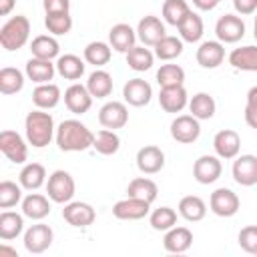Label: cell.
<instances>
[{
  "mask_svg": "<svg viewBox=\"0 0 257 257\" xmlns=\"http://www.w3.org/2000/svg\"><path fill=\"white\" fill-rule=\"evenodd\" d=\"M189 12H191V8L185 0H165L163 2V18L171 26L179 28V24L187 18Z\"/></svg>",
  "mask_w": 257,
  "mask_h": 257,
  "instance_id": "74e56055",
  "label": "cell"
},
{
  "mask_svg": "<svg viewBox=\"0 0 257 257\" xmlns=\"http://www.w3.org/2000/svg\"><path fill=\"white\" fill-rule=\"evenodd\" d=\"M62 219L72 225V227H88L94 223L96 213L92 209V205L82 203V201H70L64 205L62 209Z\"/></svg>",
  "mask_w": 257,
  "mask_h": 257,
  "instance_id": "5bb4252c",
  "label": "cell"
},
{
  "mask_svg": "<svg viewBox=\"0 0 257 257\" xmlns=\"http://www.w3.org/2000/svg\"><path fill=\"white\" fill-rule=\"evenodd\" d=\"M24 229V219L22 215L14 211H2L0 213V239L10 241L16 239Z\"/></svg>",
  "mask_w": 257,
  "mask_h": 257,
  "instance_id": "e575fe53",
  "label": "cell"
},
{
  "mask_svg": "<svg viewBox=\"0 0 257 257\" xmlns=\"http://www.w3.org/2000/svg\"><path fill=\"white\" fill-rule=\"evenodd\" d=\"M0 151L4 157L16 165H22L28 159V147L24 139L16 131H2L0 133Z\"/></svg>",
  "mask_w": 257,
  "mask_h": 257,
  "instance_id": "8992f818",
  "label": "cell"
},
{
  "mask_svg": "<svg viewBox=\"0 0 257 257\" xmlns=\"http://www.w3.org/2000/svg\"><path fill=\"white\" fill-rule=\"evenodd\" d=\"M126 195L128 197H137V199H143V201H149L153 203L159 195V187L153 179H147V177H137L128 183L126 187Z\"/></svg>",
  "mask_w": 257,
  "mask_h": 257,
  "instance_id": "f546056e",
  "label": "cell"
},
{
  "mask_svg": "<svg viewBox=\"0 0 257 257\" xmlns=\"http://www.w3.org/2000/svg\"><path fill=\"white\" fill-rule=\"evenodd\" d=\"M149 209H151L149 201H143V199H137V197H126V199H120V201L114 203L112 215L116 219H122V221H137V219L147 217Z\"/></svg>",
  "mask_w": 257,
  "mask_h": 257,
  "instance_id": "4fadbf2b",
  "label": "cell"
},
{
  "mask_svg": "<svg viewBox=\"0 0 257 257\" xmlns=\"http://www.w3.org/2000/svg\"><path fill=\"white\" fill-rule=\"evenodd\" d=\"M183 54V40L177 36H163L157 44H155V56L161 60H173L177 56Z\"/></svg>",
  "mask_w": 257,
  "mask_h": 257,
  "instance_id": "ab89813d",
  "label": "cell"
},
{
  "mask_svg": "<svg viewBox=\"0 0 257 257\" xmlns=\"http://www.w3.org/2000/svg\"><path fill=\"white\" fill-rule=\"evenodd\" d=\"M24 86V74L18 68L4 66L0 70V92L2 94H16Z\"/></svg>",
  "mask_w": 257,
  "mask_h": 257,
  "instance_id": "8d00e7d4",
  "label": "cell"
},
{
  "mask_svg": "<svg viewBox=\"0 0 257 257\" xmlns=\"http://www.w3.org/2000/svg\"><path fill=\"white\" fill-rule=\"evenodd\" d=\"M110 54H112V52H110V46H108L106 42H100V40L88 42L86 48H84V60H86L88 64L96 66V68L104 66V64L110 60Z\"/></svg>",
  "mask_w": 257,
  "mask_h": 257,
  "instance_id": "60d3db41",
  "label": "cell"
},
{
  "mask_svg": "<svg viewBox=\"0 0 257 257\" xmlns=\"http://www.w3.org/2000/svg\"><path fill=\"white\" fill-rule=\"evenodd\" d=\"M94 133L76 118L62 120L56 128V145L64 153H80L92 147Z\"/></svg>",
  "mask_w": 257,
  "mask_h": 257,
  "instance_id": "6da1fadb",
  "label": "cell"
},
{
  "mask_svg": "<svg viewBox=\"0 0 257 257\" xmlns=\"http://www.w3.org/2000/svg\"><path fill=\"white\" fill-rule=\"evenodd\" d=\"M163 245L169 253H185L193 245V233L187 227H177L175 225L169 231H165Z\"/></svg>",
  "mask_w": 257,
  "mask_h": 257,
  "instance_id": "7402d4cb",
  "label": "cell"
},
{
  "mask_svg": "<svg viewBox=\"0 0 257 257\" xmlns=\"http://www.w3.org/2000/svg\"><path fill=\"white\" fill-rule=\"evenodd\" d=\"M215 108H217L215 98L211 94H207V92H197L189 100V110L199 120H209L215 114Z\"/></svg>",
  "mask_w": 257,
  "mask_h": 257,
  "instance_id": "d6a6232c",
  "label": "cell"
},
{
  "mask_svg": "<svg viewBox=\"0 0 257 257\" xmlns=\"http://www.w3.org/2000/svg\"><path fill=\"white\" fill-rule=\"evenodd\" d=\"M74 191H76V185H74L72 175L62 169L54 171L46 181V193L52 203H64V205L70 203L74 197Z\"/></svg>",
  "mask_w": 257,
  "mask_h": 257,
  "instance_id": "277c9868",
  "label": "cell"
},
{
  "mask_svg": "<svg viewBox=\"0 0 257 257\" xmlns=\"http://www.w3.org/2000/svg\"><path fill=\"white\" fill-rule=\"evenodd\" d=\"M253 36H255V40H257V16H255V24H253Z\"/></svg>",
  "mask_w": 257,
  "mask_h": 257,
  "instance_id": "11a10c76",
  "label": "cell"
},
{
  "mask_svg": "<svg viewBox=\"0 0 257 257\" xmlns=\"http://www.w3.org/2000/svg\"><path fill=\"white\" fill-rule=\"evenodd\" d=\"M239 247L251 255H257V225H247L239 231Z\"/></svg>",
  "mask_w": 257,
  "mask_h": 257,
  "instance_id": "7dc6e473",
  "label": "cell"
},
{
  "mask_svg": "<svg viewBox=\"0 0 257 257\" xmlns=\"http://www.w3.org/2000/svg\"><path fill=\"white\" fill-rule=\"evenodd\" d=\"M209 207L211 211L217 215V217H233L239 207H241V201L237 197V193H233L231 189H215L209 197Z\"/></svg>",
  "mask_w": 257,
  "mask_h": 257,
  "instance_id": "5b68a950",
  "label": "cell"
},
{
  "mask_svg": "<svg viewBox=\"0 0 257 257\" xmlns=\"http://www.w3.org/2000/svg\"><path fill=\"white\" fill-rule=\"evenodd\" d=\"M199 135H201V124H199V118H195L193 114H179L171 122V137L177 143H183V145L195 143Z\"/></svg>",
  "mask_w": 257,
  "mask_h": 257,
  "instance_id": "ba28073f",
  "label": "cell"
},
{
  "mask_svg": "<svg viewBox=\"0 0 257 257\" xmlns=\"http://www.w3.org/2000/svg\"><path fill=\"white\" fill-rule=\"evenodd\" d=\"M137 167L145 175H155L165 167V153L155 145H147L137 153Z\"/></svg>",
  "mask_w": 257,
  "mask_h": 257,
  "instance_id": "ac0fdd59",
  "label": "cell"
},
{
  "mask_svg": "<svg viewBox=\"0 0 257 257\" xmlns=\"http://www.w3.org/2000/svg\"><path fill=\"white\" fill-rule=\"evenodd\" d=\"M98 122L104 126V128H122L126 122H128V108L124 102H118V100H110L106 104L100 106L98 110Z\"/></svg>",
  "mask_w": 257,
  "mask_h": 257,
  "instance_id": "8fae6325",
  "label": "cell"
},
{
  "mask_svg": "<svg viewBox=\"0 0 257 257\" xmlns=\"http://www.w3.org/2000/svg\"><path fill=\"white\" fill-rule=\"evenodd\" d=\"M30 52L34 58H42V60H52L58 56L60 52V44L54 36L48 34H40L30 42Z\"/></svg>",
  "mask_w": 257,
  "mask_h": 257,
  "instance_id": "83f0119b",
  "label": "cell"
},
{
  "mask_svg": "<svg viewBox=\"0 0 257 257\" xmlns=\"http://www.w3.org/2000/svg\"><path fill=\"white\" fill-rule=\"evenodd\" d=\"M193 4H195L199 10H213V8L219 4V0H193Z\"/></svg>",
  "mask_w": 257,
  "mask_h": 257,
  "instance_id": "816d5d0a",
  "label": "cell"
},
{
  "mask_svg": "<svg viewBox=\"0 0 257 257\" xmlns=\"http://www.w3.org/2000/svg\"><path fill=\"white\" fill-rule=\"evenodd\" d=\"M229 64L237 70L257 72V46H239L229 54Z\"/></svg>",
  "mask_w": 257,
  "mask_h": 257,
  "instance_id": "cb8c5ba5",
  "label": "cell"
},
{
  "mask_svg": "<svg viewBox=\"0 0 257 257\" xmlns=\"http://www.w3.org/2000/svg\"><path fill=\"white\" fill-rule=\"evenodd\" d=\"M18 181H20V185H22L24 189L36 191V189H40V187L44 185V181H46V169H44L40 163H28V165H24V169L20 171Z\"/></svg>",
  "mask_w": 257,
  "mask_h": 257,
  "instance_id": "f1b7e54d",
  "label": "cell"
},
{
  "mask_svg": "<svg viewBox=\"0 0 257 257\" xmlns=\"http://www.w3.org/2000/svg\"><path fill=\"white\" fill-rule=\"evenodd\" d=\"M52 239H54V233L48 225L44 223H36V225H30L24 233V247L28 253H44L50 245H52Z\"/></svg>",
  "mask_w": 257,
  "mask_h": 257,
  "instance_id": "52a82bcc",
  "label": "cell"
},
{
  "mask_svg": "<svg viewBox=\"0 0 257 257\" xmlns=\"http://www.w3.org/2000/svg\"><path fill=\"white\" fill-rule=\"evenodd\" d=\"M44 12L52 14V12H68L70 10V0H44L42 2Z\"/></svg>",
  "mask_w": 257,
  "mask_h": 257,
  "instance_id": "681fc988",
  "label": "cell"
},
{
  "mask_svg": "<svg viewBox=\"0 0 257 257\" xmlns=\"http://www.w3.org/2000/svg\"><path fill=\"white\" fill-rule=\"evenodd\" d=\"M92 98H94V96L88 92L86 84L74 82V84H70V86L64 90V104H66V108H68L70 112H74V114H84V112H88V108L92 106Z\"/></svg>",
  "mask_w": 257,
  "mask_h": 257,
  "instance_id": "9a60e30c",
  "label": "cell"
},
{
  "mask_svg": "<svg viewBox=\"0 0 257 257\" xmlns=\"http://www.w3.org/2000/svg\"><path fill=\"white\" fill-rule=\"evenodd\" d=\"M233 8L239 14H253L257 10V0H233Z\"/></svg>",
  "mask_w": 257,
  "mask_h": 257,
  "instance_id": "f907efd6",
  "label": "cell"
},
{
  "mask_svg": "<svg viewBox=\"0 0 257 257\" xmlns=\"http://www.w3.org/2000/svg\"><path fill=\"white\" fill-rule=\"evenodd\" d=\"M215 34L219 42H239L245 36V22L235 14H225L215 24Z\"/></svg>",
  "mask_w": 257,
  "mask_h": 257,
  "instance_id": "30bf717a",
  "label": "cell"
},
{
  "mask_svg": "<svg viewBox=\"0 0 257 257\" xmlns=\"http://www.w3.org/2000/svg\"><path fill=\"white\" fill-rule=\"evenodd\" d=\"M195 56H197V62L203 68H217L225 60L223 42H219V40H205L197 48V54Z\"/></svg>",
  "mask_w": 257,
  "mask_h": 257,
  "instance_id": "44dd1931",
  "label": "cell"
},
{
  "mask_svg": "<svg viewBox=\"0 0 257 257\" xmlns=\"http://www.w3.org/2000/svg\"><path fill=\"white\" fill-rule=\"evenodd\" d=\"M50 213V203L44 195L40 193H30L22 199V215L32 219V221H40Z\"/></svg>",
  "mask_w": 257,
  "mask_h": 257,
  "instance_id": "484cf974",
  "label": "cell"
},
{
  "mask_svg": "<svg viewBox=\"0 0 257 257\" xmlns=\"http://www.w3.org/2000/svg\"><path fill=\"white\" fill-rule=\"evenodd\" d=\"M44 26H46L48 32H52L54 36L68 34L70 28H72V16H70L68 12H52V14H46Z\"/></svg>",
  "mask_w": 257,
  "mask_h": 257,
  "instance_id": "f6af8a7d",
  "label": "cell"
},
{
  "mask_svg": "<svg viewBox=\"0 0 257 257\" xmlns=\"http://www.w3.org/2000/svg\"><path fill=\"white\" fill-rule=\"evenodd\" d=\"M86 88L92 96L96 98H104L112 92V76L106 72V70H100L96 68L94 72H90L88 80H86Z\"/></svg>",
  "mask_w": 257,
  "mask_h": 257,
  "instance_id": "836d02e7",
  "label": "cell"
},
{
  "mask_svg": "<svg viewBox=\"0 0 257 257\" xmlns=\"http://www.w3.org/2000/svg\"><path fill=\"white\" fill-rule=\"evenodd\" d=\"M245 122H247L251 128H257V86H251L249 92H247Z\"/></svg>",
  "mask_w": 257,
  "mask_h": 257,
  "instance_id": "c3c4849f",
  "label": "cell"
},
{
  "mask_svg": "<svg viewBox=\"0 0 257 257\" xmlns=\"http://www.w3.org/2000/svg\"><path fill=\"white\" fill-rule=\"evenodd\" d=\"M24 133H26L28 145H32L34 149L46 147L54 137V118H52V114L44 112L42 108L30 110L26 114V120H24Z\"/></svg>",
  "mask_w": 257,
  "mask_h": 257,
  "instance_id": "7a4b0ae2",
  "label": "cell"
},
{
  "mask_svg": "<svg viewBox=\"0 0 257 257\" xmlns=\"http://www.w3.org/2000/svg\"><path fill=\"white\" fill-rule=\"evenodd\" d=\"M108 42H110V46L116 50V52H128L133 46H135V42H137V30H133L128 24H124V22H118V24H114L112 28H110V32H108Z\"/></svg>",
  "mask_w": 257,
  "mask_h": 257,
  "instance_id": "603a6c76",
  "label": "cell"
},
{
  "mask_svg": "<svg viewBox=\"0 0 257 257\" xmlns=\"http://www.w3.org/2000/svg\"><path fill=\"white\" fill-rule=\"evenodd\" d=\"M14 8V0H0V14L6 16Z\"/></svg>",
  "mask_w": 257,
  "mask_h": 257,
  "instance_id": "f5cc1de1",
  "label": "cell"
},
{
  "mask_svg": "<svg viewBox=\"0 0 257 257\" xmlns=\"http://www.w3.org/2000/svg\"><path fill=\"white\" fill-rule=\"evenodd\" d=\"M233 179L241 187H253L257 185V157L255 155H241L235 157L231 167Z\"/></svg>",
  "mask_w": 257,
  "mask_h": 257,
  "instance_id": "9c48e42d",
  "label": "cell"
},
{
  "mask_svg": "<svg viewBox=\"0 0 257 257\" xmlns=\"http://www.w3.org/2000/svg\"><path fill=\"white\" fill-rule=\"evenodd\" d=\"M213 149L217 153L219 159H235L239 155V149H241V137L237 131L233 128H223L215 135L213 139Z\"/></svg>",
  "mask_w": 257,
  "mask_h": 257,
  "instance_id": "2e32d148",
  "label": "cell"
},
{
  "mask_svg": "<svg viewBox=\"0 0 257 257\" xmlns=\"http://www.w3.org/2000/svg\"><path fill=\"white\" fill-rule=\"evenodd\" d=\"M4 253H8V255H12V257H16V249H10V247H0V255H4Z\"/></svg>",
  "mask_w": 257,
  "mask_h": 257,
  "instance_id": "db71d44e",
  "label": "cell"
},
{
  "mask_svg": "<svg viewBox=\"0 0 257 257\" xmlns=\"http://www.w3.org/2000/svg\"><path fill=\"white\" fill-rule=\"evenodd\" d=\"M56 72L66 80H78L84 74V62L76 54H62L56 60Z\"/></svg>",
  "mask_w": 257,
  "mask_h": 257,
  "instance_id": "1f68e13d",
  "label": "cell"
},
{
  "mask_svg": "<svg viewBox=\"0 0 257 257\" xmlns=\"http://www.w3.org/2000/svg\"><path fill=\"white\" fill-rule=\"evenodd\" d=\"M221 173H223V165H221L219 157H213V155H203L193 165V177L201 185L215 183L221 177Z\"/></svg>",
  "mask_w": 257,
  "mask_h": 257,
  "instance_id": "7c38bea8",
  "label": "cell"
},
{
  "mask_svg": "<svg viewBox=\"0 0 257 257\" xmlns=\"http://www.w3.org/2000/svg\"><path fill=\"white\" fill-rule=\"evenodd\" d=\"M219 2H221V0H219Z\"/></svg>",
  "mask_w": 257,
  "mask_h": 257,
  "instance_id": "9f6ffc18",
  "label": "cell"
},
{
  "mask_svg": "<svg viewBox=\"0 0 257 257\" xmlns=\"http://www.w3.org/2000/svg\"><path fill=\"white\" fill-rule=\"evenodd\" d=\"M159 104L165 112H181L189 104V96L183 84L179 86H165L159 92Z\"/></svg>",
  "mask_w": 257,
  "mask_h": 257,
  "instance_id": "ffe728a7",
  "label": "cell"
},
{
  "mask_svg": "<svg viewBox=\"0 0 257 257\" xmlns=\"http://www.w3.org/2000/svg\"><path fill=\"white\" fill-rule=\"evenodd\" d=\"M149 223L155 231H169L171 227L177 225V211L171 207H159L151 213Z\"/></svg>",
  "mask_w": 257,
  "mask_h": 257,
  "instance_id": "ee69618b",
  "label": "cell"
},
{
  "mask_svg": "<svg viewBox=\"0 0 257 257\" xmlns=\"http://www.w3.org/2000/svg\"><path fill=\"white\" fill-rule=\"evenodd\" d=\"M28 36H30V20L22 14L12 16L0 28V44L8 52L20 50L28 42Z\"/></svg>",
  "mask_w": 257,
  "mask_h": 257,
  "instance_id": "3957f363",
  "label": "cell"
},
{
  "mask_svg": "<svg viewBox=\"0 0 257 257\" xmlns=\"http://www.w3.org/2000/svg\"><path fill=\"white\" fill-rule=\"evenodd\" d=\"M32 102L36 104V108H42V110L54 108V106L60 102V88H58L54 82L38 84V86L32 90Z\"/></svg>",
  "mask_w": 257,
  "mask_h": 257,
  "instance_id": "4316f807",
  "label": "cell"
},
{
  "mask_svg": "<svg viewBox=\"0 0 257 257\" xmlns=\"http://www.w3.org/2000/svg\"><path fill=\"white\" fill-rule=\"evenodd\" d=\"M179 34H181V40L185 42H199L201 36H203V20L197 12H189L187 18L179 24Z\"/></svg>",
  "mask_w": 257,
  "mask_h": 257,
  "instance_id": "d590c367",
  "label": "cell"
},
{
  "mask_svg": "<svg viewBox=\"0 0 257 257\" xmlns=\"http://www.w3.org/2000/svg\"><path fill=\"white\" fill-rule=\"evenodd\" d=\"M163 36H167V32H165V24L161 22V18H157L153 14L141 18V22L137 26V38L145 46H155Z\"/></svg>",
  "mask_w": 257,
  "mask_h": 257,
  "instance_id": "e0dca14e",
  "label": "cell"
},
{
  "mask_svg": "<svg viewBox=\"0 0 257 257\" xmlns=\"http://www.w3.org/2000/svg\"><path fill=\"white\" fill-rule=\"evenodd\" d=\"M20 187L22 185H16L12 181L0 183V209H10L22 201V189Z\"/></svg>",
  "mask_w": 257,
  "mask_h": 257,
  "instance_id": "bcb514c9",
  "label": "cell"
},
{
  "mask_svg": "<svg viewBox=\"0 0 257 257\" xmlns=\"http://www.w3.org/2000/svg\"><path fill=\"white\" fill-rule=\"evenodd\" d=\"M179 215L187 221H201L207 215V205L197 195H187L179 201Z\"/></svg>",
  "mask_w": 257,
  "mask_h": 257,
  "instance_id": "4dcf8cb0",
  "label": "cell"
},
{
  "mask_svg": "<svg viewBox=\"0 0 257 257\" xmlns=\"http://www.w3.org/2000/svg\"><path fill=\"white\" fill-rule=\"evenodd\" d=\"M122 96H124V102H128L131 106H145L151 102L153 88L143 78H131L122 86Z\"/></svg>",
  "mask_w": 257,
  "mask_h": 257,
  "instance_id": "d6986e66",
  "label": "cell"
},
{
  "mask_svg": "<svg viewBox=\"0 0 257 257\" xmlns=\"http://www.w3.org/2000/svg\"><path fill=\"white\" fill-rule=\"evenodd\" d=\"M54 72H56V64H52V60H42L32 56L26 62V76L36 84L50 82L54 78Z\"/></svg>",
  "mask_w": 257,
  "mask_h": 257,
  "instance_id": "d4e9b609",
  "label": "cell"
},
{
  "mask_svg": "<svg viewBox=\"0 0 257 257\" xmlns=\"http://www.w3.org/2000/svg\"><path fill=\"white\" fill-rule=\"evenodd\" d=\"M157 82L161 88L165 86H179L185 82V70L179 64H163L157 70Z\"/></svg>",
  "mask_w": 257,
  "mask_h": 257,
  "instance_id": "7bdbcfd3",
  "label": "cell"
},
{
  "mask_svg": "<svg viewBox=\"0 0 257 257\" xmlns=\"http://www.w3.org/2000/svg\"><path fill=\"white\" fill-rule=\"evenodd\" d=\"M92 147L96 149V153L100 155H114L118 149H120V139L114 131L110 128H102L94 135V143Z\"/></svg>",
  "mask_w": 257,
  "mask_h": 257,
  "instance_id": "b9f144b4",
  "label": "cell"
},
{
  "mask_svg": "<svg viewBox=\"0 0 257 257\" xmlns=\"http://www.w3.org/2000/svg\"><path fill=\"white\" fill-rule=\"evenodd\" d=\"M153 60H155V54L143 46H133L128 52H126V64L128 68L137 70V72H145L153 66Z\"/></svg>",
  "mask_w": 257,
  "mask_h": 257,
  "instance_id": "f35d334b",
  "label": "cell"
}]
</instances>
